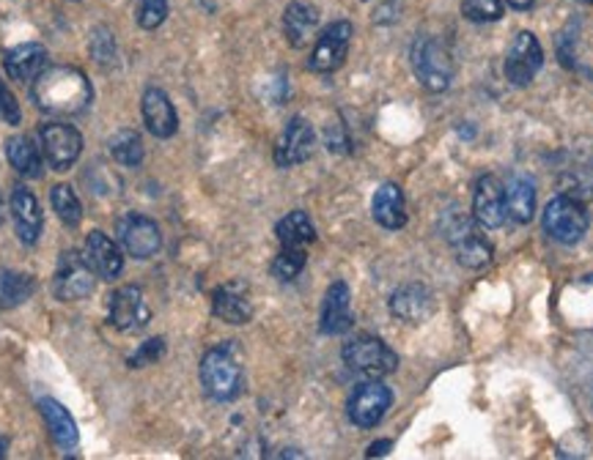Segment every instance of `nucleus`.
Wrapping results in <instances>:
<instances>
[{
	"label": "nucleus",
	"mask_w": 593,
	"mask_h": 460,
	"mask_svg": "<svg viewBox=\"0 0 593 460\" xmlns=\"http://www.w3.org/2000/svg\"><path fill=\"white\" fill-rule=\"evenodd\" d=\"M280 247H308L316 239V228L305 212H289L275 228Z\"/></svg>",
	"instance_id": "obj_28"
},
{
	"label": "nucleus",
	"mask_w": 593,
	"mask_h": 460,
	"mask_svg": "<svg viewBox=\"0 0 593 460\" xmlns=\"http://www.w3.org/2000/svg\"><path fill=\"white\" fill-rule=\"evenodd\" d=\"M508 217L519 225H528L535 214V184L528 176H514L506 187Z\"/></svg>",
	"instance_id": "obj_26"
},
{
	"label": "nucleus",
	"mask_w": 593,
	"mask_h": 460,
	"mask_svg": "<svg viewBox=\"0 0 593 460\" xmlns=\"http://www.w3.org/2000/svg\"><path fill=\"white\" fill-rule=\"evenodd\" d=\"M343 365L357 375H366V379H384V375L393 373L399 368V357L390 348L384 340L374 337V334H361V337H352L350 343L343 345Z\"/></svg>",
	"instance_id": "obj_4"
},
{
	"label": "nucleus",
	"mask_w": 593,
	"mask_h": 460,
	"mask_svg": "<svg viewBox=\"0 0 593 460\" xmlns=\"http://www.w3.org/2000/svg\"><path fill=\"white\" fill-rule=\"evenodd\" d=\"M163 352H165L163 337H154V340H149V343L140 345L138 354L129 359V365H133V368H143V365H149V362H154V359L163 357Z\"/></svg>",
	"instance_id": "obj_36"
},
{
	"label": "nucleus",
	"mask_w": 593,
	"mask_h": 460,
	"mask_svg": "<svg viewBox=\"0 0 593 460\" xmlns=\"http://www.w3.org/2000/svg\"><path fill=\"white\" fill-rule=\"evenodd\" d=\"M39 411H41V417H45L47 431H50L53 442L59 444L61 449L75 447L77 425H75V420H72L70 411H66L59 400H53V397H45V400H39Z\"/></svg>",
	"instance_id": "obj_24"
},
{
	"label": "nucleus",
	"mask_w": 593,
	"mask_h": 460,
	"mask_svg": "<svg viewBox=\"0 0 593 460\" xmlns=\"http://www.w3.org/2000/svg\"><path fill=\"white\" fill-rule=\"evenodd\" d=\"M352 34H355V28L346 20H338V23L327 25L319 39H316L314 52H311V69L316 75H332V72L341 69L343 61H346V52H350Z\"/></svg>",
	"instance_id": "obj_10"
},
{
	"label": "nucleus",
	"mask_w": 593,
	"mask_h": 460,
	"mask_svg": "<svg viewBox=\"0 0 593 460\" xmlns=\"http://www.w3.org/2000/svg\"><path fill=\"white\" fill-rule=\"evenodd\" d=\"M108 145H111V154L118 165L135 167L143 162V140H140V135L133 132V129H122V132H116Z\"/></svg>",
	"instance_id": "obj_30"
},
{
	"label": "nucleus",
	"mask_w": 593,
	"mask_h": 460,
	"mask_svg": "<svg viewBox=\"0 0 593 460\" xmlns=\"http://www.w3.org/2000/svg\"><path fill=\"white\" fill-rule=\"evenodd\" d=\"M143 122L146 129L160 140L174 138L176 129H179V115H176L174 102L168 99V93L160 91V88H149L143 93Z\"/></svg>",
	"instance_id": "obj_18"
},
{
	"label": "nucleus",
	"mask_w": 593,
	"mask_h": 460,
	"mask_svg": "<svg viewBox=\"0 0 593 460\" xmlns=\"http://www.w3.org/2000/svg\"><path fill=\"white\" fill-rule=\"evenodd\" d=\"M390 406H393V392L379 379H368L363 384H357L355 392L350 395L346 414H350L352 425L368 431V427H377L384 420Z\"/></svg>",
	"instance_id": "obj_6"
},
{
	"label": "nucleus",
	"mask_w": 593,
	"mask_h": 460,
	"mask_svg": "<svg viewBox=\"0 0 593 460\" xmlns=\"http://www.w3.org/2000/svg\"><path fill=\"white\" fill-rule=\"evenodd\" d=\"M3 455H7V442L0 438V458H3Z\"/></svg>",
	"instance_id": "obj_39"
},
{
	"label": "nucleus",
	"mask_w": 593,
	"mask_h": 460,
	"mask_svg": "<svg viewBox=\"0 0 593 460\" xmlns=\"http://www.w3.org/2000/svg\"><path fill=\"white\" fill-rule=\"evenodd\" d=\"M152 310L146 305V296L138 285L118 288L111 296V323L118 332H138L149 323Z\"/></svg>",
	"instance_id": "obj_16"
},
{
	"label": "nucleus",
	"mask_w": 593,
	"mask_h": 460,
	"mask_svg": "<svg viewBox=\"0 0 593 460\" xmlns=\"http://www.w3.org/2000/svg\"><path fill=\"white\" fill-rule=\"evenodd\" d=\"M541 66H544V50H541V41L535 39L530 30H519L517 39L512 41L506 52V80L512 86L525 88L533 82V77L539 75Z\"/></svg>",
	"instance_id": "obj_9"
},
{
	"label": "nucleus",
	"mask_w": 593,
	"mask_h": 460,
	"mask_svg": "<svg viewBox=\"0 0 593 460\" xmlns=\"http://www.w3.org/2000/svg\"><path fill=\"white\" fill-rule=\"evenodd\" d=\"M462 17L470 23H497L503 17V0H462Z\"/></svg>",
	"instance_id": "obj_33"
},
{
	"label": "nucleus",
	"mask_w": 593,
	"mask_h": 460,
	"mask_svg": "<svg viewBox=\"0 0 593 460\" xmlns=\"http://www.w3.org/2000/svg\"><path fill=\"white\" fill-rule=\"evenodd\" d=\"M508 7L517 9V12H530L535 7V0H508Z\"/></svg>",
	"instance_id": "obj_38"
},
{
	"label": "nucleus",
	"mask_w": 593,
	"mask_h": 460,
	"mask_svg": "<svg viewBox=\"0 0 593 460\" xmlns=\"http://www.w3.org/2000/svg\"><path fill=\"white\" fill-rule=\"evenodd\" d=\"M50 201H53L55 214H59V219L64 225L77 228V225L83 222V203L77 201L75 190H72L70 184L53 187V192H50Z\"/></svg>",
	"instance_id": "obj_31"
},
{
	"label": "nucleus",
	"mask_w": 593,
	"mask_h": 460,
	"mask_svg": "<svg viewBox=\"0 0 593 460\" xmlns=\"http://www.w3.org/2000/svg\"><path fill=\"white\" fill-rule=\"evenodd\" d=\"M319 25V12L311 3H291L283 14V34L291 47H305Z\"/></svg>",
	"instance_id": "obj_25"
},
{
	"label": "nucleus",
	"mask_w": 593,
	"mask_h": 460,
	"mask_svg": "<svg viewBox=\"0 0 593 460\" xmlns=\"http://www.w3.org/2000/svg\"><path fill=\"white\" fill-rule=\"evenodd\" d=\"M3 66H7L12 80H20V82L36 80L47 66V50L41 44H36V41L17 44L12 47V50H7V55H3Z\"/></svg>",
	"instance_id": "obj_21"
},
{
	"label": "nucleus",
	"mask_w": 593,
	"mask_h": 460,
	"mask_svg": "<svg viewBox=\"0 0 593 460\" xmlns=\"http://www.w3.org/2000/svg\"><path fill=\"white\" fill-rule=\"evenodd\" d=\"M83 151V135L70 124H47L41 129V154L53 170H70Z\"/></svg>",
	"instance_id": "obj_13"
},
{
	"label": "nucleus",
	"mask_w": 593,
	"mask_h": 460,
	"mask_svg": "<svg viewBox=\"0 0 593 460\" xmlns=\"http://www.w3.org/2000/svg\"><path fill=\"white\" fill-rule=\"evenodd\" d=\"M168 17V0H140L138 25L143 30H154Z\"/></svg>",
	"instance_id": "obj_34"
},
{
	"label": "nucleus",
	"mask_w": 593,
	"mask_h": 460,
	"mask_svg": "<svg viewBox=\"0 0 593 460\" xmlns=\"http://www.w3.org/2000/svg\"><path fill=\"white\" fill-rule=\"evenodd\" d=\"M12 219H14V230H17V237L23 244H36L41 237V206L36 201L34 192L28 187H14L12 192Z\"/></svg>",
	"instance_id": "obj_19"
},
{
	"label": "nucleus",
	"mask_w": 593,
	"mask_h": 460,
	"mask_svg": "<svg viewBox=\"0 0 593 460\" xmlns=\"http://www.w3.org/2000/svg\"><path fill=\"white\" fill-rule=\"evenodd\" d=\"M116 237L118 244L127 255L133 258L146 260L157 255L160 244H163V233H160V225L146 214H127L116 222Z\"/></svg>",
	"instance_id": "obj_8"
},
{
	"label": "nucleus",
	"mask_w": 593,
	"mask_h": 460,
	"mask_svg": "<svg viewBox=\"0 0 593 460\" xmlns=\"http://www.w3.org/2000/svg\"><path fill=\"white\" fill-rule=\"evenodd\" d=\"M544 230L558 244H577L588 230V212L580 201L569 195H558L544 208Z\"/></svg>",
	"instance_id": "obj_5"
},
{
	"label": "nucleus",
	"mask_w": 593,
	"mask_h": 460,
	"mask_svg": "<svg viewBox=\"0 0 593 460\" xmlns=\"http://www.w3.org/2000/svg\"><path fill=\"white\" fill-rule=\"evenodd\" d=\"M409 64H413L415 77L420 86L431 93L449 91L454 82V55H451L449 44L434 36H418L409 50Z\"/></svg>",
	"instance_id": "obj_2"
},
{
	"label": "nucleus",
	"mask_w": 593,
	"mask_h": 460,
	"mask_svg": "<svg viewBox=\"0 0 593 460\" xmlns=\"http://www.w3.org/2000/svg\"><path fill=\"white\" fill-rule=\"evenodd\" d=\"M212 312L226 323H248L253 318V305L242 285H223L212 296Z\"/></svg>",
	"instance_id": "obj_23"
},
{
	"label": "nucleus",
	"mask_w": 593,
	"mask_h": 460,
	"mask_svg": "<svg viewBox=\"0 0 593 460\" xmlns=\"http://www.w3.org/2000/svg\"><path fill=\"white\" fill-rule=\"evenodd\" d=\"M393 447V444L390 442H377V444H371V447H368V458H382V455H388V449Z\"/></svg>",
	"instance_id": "obj_37"
},
{
	"label": "nucleus",
	"mask_w": 593,
	"mask_h": 460,
	"mask_svg": "<svg viewBox=\"0 0 593 460\" xmlns=\"http://www.w3.org/2000/svg\"><path fill=\"white\" fill-rule=\"evenodd\" d=\"M93 285H97V277H93L91 264L83 255H77L75 250L61 255L53 280V291L61 302L86 299V296L93 294Z\"/></svg>",
	"instance_id": "obj_11"
},
{
	"label": "nucleus",
	"mask_w": 593,
	"mask_h": 460,
	"mask_svg": "<svg viewBox=\"0 0 593 460\" xmlns=\"http://www.w3.org/2000/svg\"><path fill=\"white\" fill-rule=\"evenodd\" d=\"M577 3H585V7H593V0H577Z\"/></svg>",
	"instance_id": "obj_40"
},
{
	"label": "nucleus",
	"mask_w": 593,
	"mask_h": 460,
	"mask_svg": "<svg viewBox=\"0 0 593 460\" xmlns=\"http://www.w3.org/2000/svg\"><path fill=\"white\" fill-rule=\"evenodd\" d=\"M314 149H316L314 127H311L305 118L296 115V118H291V122L286 124L283 135L278 138V145H275V162H278V167L303 165V162L311 159Z\"/></svg>",
	"instance_id": "obj_14"
},
{
	"label": "nucleus",
	"mask_w": 593,
	"mask_h": 460,
	"mask_svg": "<svg viewBox=\"0 0 593 460\" xmlns=\"http://www.w3.org/2000/svg\"><path fill=\"white\" fill-rule=\"evenodd\" d=\"M390 316L404 323H424L434 312V294L420 282H407L390 294Z\"/></svg>",
	"instance_id": "obj_15"
},
{
	"label": "nucleus",
	"mask_w": 593,
	"mask_h": 460,
	"mask_svg": "<svg viewBox=\"0 0 593 460\" xmlns=\"http://www.w3.org/2000/svg\"><path fill=\"white\" fill-rule=\"evenodd\" d=\"M7 159L9 165L20 173V176H25V179H39L41 176L39 145H36L30 138H25V135H17V138L7 140Z\"/></svg>",
	"instance_id": "obj_27"
},
{
	"label": "nucleus",
	"mask_w": 593,
	"mask_h": 460,
	"mask_svg": "<svg viewBox=\"0 0 593 460\" xmlns=\"http://www.w3.org/2000/svg\"><path fill=\"white\" fill-rule=\"evenodd\" d=\"M352 323H355V318H352L350 285H346L343 280H338L327 288L325 302H321L319 329H321V334H330V337H336V334L350 332Z\"/></svg>",
	"instance_id": "obj_17"
},
{
	"label": "nucleus",
	"mask_w": 593,
	"mask_h": 460,
	"mask_svg": "<svg viewBox=\"0 0 593 460\" xmlns=\"http://www.w3.org/2000/svg\"><path fill=\"white\" fill-rule=\"evenodd\" d=\"M508 217L506 206V184L497 176L487 173L476 181V192H472V219L478 228L494 230L501 228Z\"/></svg>",
	"instance_id": "obj_12"
},
{
	"label": "nucleus",
	"mask_w": 593,
	"mask_h": 460,
	"mask_svg": "<svg viewBox=\"0 0 593 460\" xmlns=\"http://www.w3.org/2000/svg\"><path fill=\"white\" fill-rule=\"evenodd\" d=\"M201 384H204L206 395L220 403L237 400L242 395L244 375L234 345H217L206 352V357L201 359Z\"/></svg>",
	"instance_id": "obj_3"
},
{
	"label": "nucleus",
	"mask_w": 593,
	"mask_h": 460,
	"mask_svg": "<svg viewBox=\"0 0 593 460\" xmlns=\"http://www.w3.org/2000/svg\"><path fill=\"white\" fill-rule=\"evenodd\" d=\"M0 118H3L7 124H12V127H17L20 118H23L17 99H14V93L9 91L3 80H0Z\"/></svg>",
	"instance_id": "obj_35"
},
{
	"label": "nucleus",
	"mask_w": 593,
	"mask_h": 460,
	"mask_svg": "<svg viewBox=\"0 0 593 460\" xmlns=\"http://www.w3.org/2000/svg\"><path fill=\"white\" fill-rule=\"evenodd\" d=\"M34 277L25 274V271H0V310H14V307L25 305L34 294Z\"/></svg>",
	"instance_id": "obj_29"
},
{
	"label": "nucleus",
	"mask_w": 593,
	"mask_h": 460,
	"mask_svg": "<svg viewBox=\"0 0 593 460\" xmlns=\"http://www.w3.org/2000/svg\"><path fill=\"white\" fill-rule=\"evenodd\" d=\"M86 260L91 264L93 274L102 280H116L124 269V255L113 239H108L102 230H91L86 239Z\"/></svg>",
	"instance_id": "obj_20"
},
{
	"label": "nucleus",
	"mask_w": 593,
	"mask_h": 460,
	"mask_svg": "<svg viewBox=\"0 0 593 460\" xmlns=\"http://www.w3.org/2000/svg\"><path fill=\"white\" fill-rule=\"evenodd\" d=\"M374 219H377L382 228L399 230L407 225V203H404V192L399 184H382L374 195L371 203Z\"/></svg>",
	"instance_id": "obj_22"
},
{
	"label": "nucleus",
	"mask_w": 593,
	"mask_h": 460,
	"mask_svg": "<svg viewBox=\"0 0 593 460\" xmlns=\"http://www.w3.org/2000/svg\"><path fill=\"white\" fill-rule=\"evenodd\" d=\"M93 99V88L88 77L75 66H53L41 72L34 86L36 107L53 115H80L86 113Z\"/></svg>",
	"instance_id": "obj_1"
},
{
	"label": "nucleus",
	"mask_w": 593,
	"mask_h": 460,
	"mask_svg": "<svg viewBox=\"0 0 593 460\" xmlns=\"http://www.w3.org/2000/svg\"><path fill=\"white\" fill-rule=\"evenodd\" d=\"M0 219H3V201H0Z\"/></svg>",
	"instance_id": "obj_41"
},
{
	"label": "nucleus",
	"mask_w": 593,
	"mask_h": 460,
	"mask_svg": "<svg viewBox=\"0 0 593 460\" xmlns=\"http://www.w3.org/2000/svg\"><path fill=\"white\" fill-rule=\"evenodd\" d=\"M442 230H445V239H449L451 250H454L456 260L462 266H467V269H483L492 260V244L478 233V228L470 219L451 214L449 222L442 225Z\"/></svg>",
	"instance_id": "obj_7"
},
{
	"label": "nucleus",
	"mask_w": 593,
	"mask_h": 460,
	"mask_svg": "<svg viewBox=\"0 0 593 460\" xmlns=\"http://www.w3.org/2000/svg\"><path fill=\"white\" fill-rule=\"evenodd\" d=\"M305 260H308L305 247H283L278 258L273 260V277H278V280L283 282L294 280V277L305 269Z\"/></svg>",
	"instance_id": "obj_32"
}]
</instances>
